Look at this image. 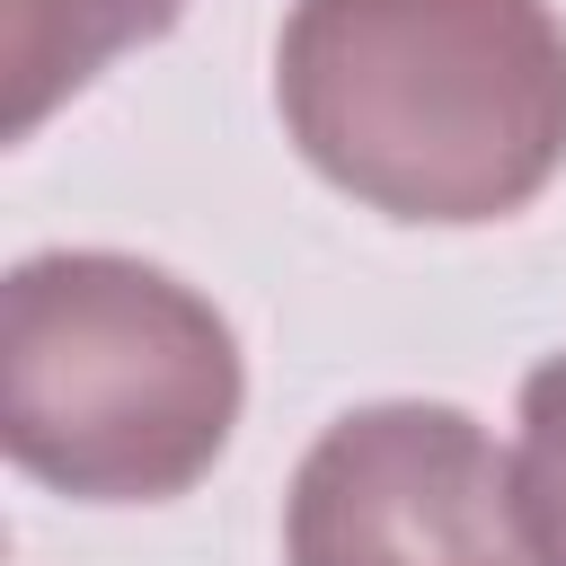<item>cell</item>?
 <instances>
[{
	"mask_svg": "<svg viewBox=\"0 0 566 566\" xmlns=\"http://www.w3.org/2000/svg\"><path fill=\"white\" fill-rule=\"evenodd\" d=\"M513 486H522V522L539 539V566H566V345L522 380Z\"/></svg>",
	"mask_w": 566,
	"mask_h": 566,
	"instance_id": "cell-5",
	"label": "cell"
},
{
	"mask_svg": "<svg viewBox=\"0 0 566 566\" xmlns=\"http://www.w3.org/2000/svg\"><path fill=\"white\" fill-rule=\"evenodd\" d=\"M274 106L354 203L504 221L566 168V27L548 0H292Z\"/></svg>",
	"mask_w": 566,
	"mask_h": 566,
	"instance_id": "cell-1",
	"label": "cell"
},
{
	"mask_svg": "<svg viewBox=\"0 0 566 566\" xmlns=\"http://www.w3.org/2000/svg\"><path fill=\"white\" fill-rule=\"evenodd\" d=\"M9 9V142H27L62 97H80L115 53L159 44L186 0H0Z\"/></svg>",
	"mask_w": 566,
	"mask_h": 566,
	"instance_id": "cell-4",
	"label": "cell"
},
{
	"mask_svg": "<svg viewBox=\"0 0 566 566\" xmlns=\"http://www.w3.org/2000/svg\"><path fill=\"white\" fill-rule=\"evenodd\" d=\"M283 566H539L513 460L478 416L380 398L336 416L283 495Z\"/></svg>",
	"mask_w": 566,
	"mask_h": 566,
	"instance_id": "cell-3",
	"label": "cell"
},
{
	"mask_svg": "<svg viewBox=\"0 0 566 566\" xmlns=\"http://www.w3.org/2000/svg\"><path fill=\"white\" fill-rule=\"evenodd\" d=\"M239 398L230 318L142 256L44 248L0 292V442L53 495H186L221 460Z\"/></svg>",
	"mask_w": 566,
	"mask_h": 566,
	"instance_id": "cell-2",
	"label": "cell"
}]
</instances>
